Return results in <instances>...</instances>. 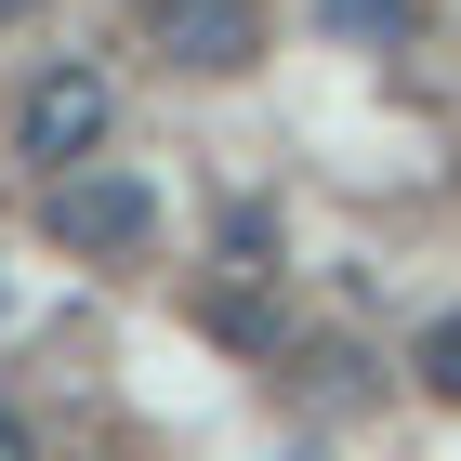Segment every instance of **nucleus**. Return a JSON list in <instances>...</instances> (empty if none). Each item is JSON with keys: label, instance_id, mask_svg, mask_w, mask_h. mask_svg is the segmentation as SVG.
Wrapping results in <instances>:
<instances>
[{"label": "nucleus", "instance_id": "1", "mask_svg": "<svg viewBox=\"0 0 461 461\" xmlns=\"http://www.w3.org/2000/svg\"><path fill=\"white\" fill-rule=\"evenodd\" d=\"M40 224H53V250H79V264H132V250L158 238V185L119 172V158H79V172H53Z\"/></svg>", "mask_w": 461, "mask_h": 461}, {"label": "nucleus", "instance_id": "2", "mask_svg": "<svg viewBox=\"0 0 461 461\" xmlns=\"http://www.w3.org/2000/svg\"><path fill=\"white\" fill-rule=\"evenodd\" d=\"M106 119H119V79L106 67H40L27 93H14V158L79 172V158H106Z\"/></svg>", "mask_w": 461, "mask_h": 461}, {"label": "nucleus", "instance_id": "3", "mask_svg": "<svg viewBox=\"0 0 461 461\" xmlns=\"http://www.w3.org/2000/svg\"><path fill=\"white\" fill-rule=\"evenodd\" d=\"M145 40H158L185 79H238L250 53H264V0H145Z\"/></svg>", "mask_w": 461, "mask_h": 461}, {"label": "nucleus", "instance_id": "4", "mask_svg": "<svg viewBox=\"0 0 461 461\" xmlns=\"http://www.w3.org/2000/svg\"><path fill=\"white\" fill-rule=\"evenodd\" d=\"M409 369H422V383H435V395H448V409H461V317H435L422 343H409Z\"/></svg>", "mask_w": 461, "mask_h": 461}, {"label": "nucleus", "instance_id": "5", "mask_svg": "<svg viewBox=\"0 0 461 461\" xmlns=\"http://www.w3.org/2000/svg\"><path fill=\"white\" fill-rule=\"evenodd\" d=\"M330 27H356V40L383 27V40H395V27H409V0H330Z\"/></svg>", "mask_w": 461, "mask_h": 461}, {"label": "nucleus", "instance_id": "6", "mask_svg": "<svg viewBox=\"0 0 461 461\" xmlns=\"http://www.w3.org/2000/svg\"><path fill=\"white\" fill-rule=\"evenodd\" d=\"M0 461H40V435H27V409H0Z\"/></svg>", "mask_w": 461, "mask_h": 461}, {"label": "nucleus", "instance_id": "7", "mask_svg": "<svg viewBox=\"0 0 461 461\" xmlns=\"http://www.w3.org/2000/svg\"><path fill=\"white\" fill-rule=\"evenodd\" d=\"M14 14H27V0H0V27H14Z\"/></svg>", "mask_w": 461, "mask_h": 461}]
</instances>
